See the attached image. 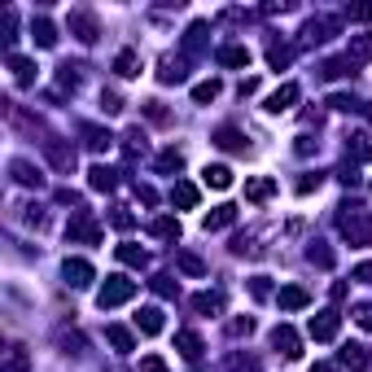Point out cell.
<instances>
[{
	"label": "cell",
	"mask_w": 372,
	"mask_h": 372,
	"mask_svg": "<svg viewBox=\"0 0 372 372\" xmlns=\"http://www.w3.org/2000/svg\"><path fill=\"white\" fill-rule=\"evenodd\" d=\"M184 75H188V70H184V61H180V57H167V61H163V70H158V79H163V84H184Z\"/></svg>",
	"instance_id": "484cf974"
},
{
	"label": "cell",
	"mask_w": 372,
	"mask_h": 372,
	"mask_svg": "<svg viewBox=\"0 0 372 372\" xmlns=\"http://www.w3.org/2000/svg\"><path fill=\"white\" fill-rule=\"evenodd\" d=\"M9 171H13V180H18V184H27V188H31V184H40V175H36V167H31V163H22V158H18V163H13Z\"/></svg>",
	"instance_id": "f546056e"
},
{
	"label": "cell",
	"mask_w": 372,
	"mask_h": 372,
	"mask_svg": "<svg viewBox=\"0 0 372 372\" xmlns=\"http://www.w3.org/2000/svg\"><path fill=\"white\" fill-rule=\"evenodd\" d=\"M232 223H237V206H215V210L202 219V228H206V232H219V228H232Z\"/></svg>",
	"instance_id": "8fae6325"
},
{
	"label": "cell",
	"mask_w": 372,
	"mask_h": 372,
	"mask_svg": "<svg viewBox=\"0 0 372 372\" xmlns=\"http://www.w3.org/2000/svg\"><path fill=\"white\" fill-rule=\"evenodd\" d=\"M337 329H342V315L337 311H320V315H311V325H306V333H311L315 342H333Z\"/></svg>",
	"instance_id": "3957f363"
},
{
	"label": "cell",
	"mask_w": 372,
	"mask_h": 372,
	"mask_svg": "<svg viewBox=\"0 0 372 372\" xmlns=\"http://www.w3.org/2000/svg\"><path fill=\"white\" fill-rule=\"evenodd\" d=\"M105 337H110V346H114V350H123V355L136 346V342H132V333H127L123 325H110V329H105Z\"/></svg>",
	"instance_id": "83f0119b"
},
{
	"label": "cell",
	"mask_w": 372,
	"mask_h": 372,
	"mask_svg": "<svg viewBox=\"0 0 372 372\" xmlns=\"http://www.w3.org/2000/svg\"><path fill=\"white\" fill-rule=\"evenodd\" d=\"M346 66H350L346 57H342V61H325V70H320V75H325V79H337V75H346Z\"/></svg>",
	"instance_id": "f6af8a7d"
},
{
	"label": "cell",
	"mask_w": 372,
	"mask_h": 372,
	"mask_svg": "<svg viewBox=\"0 0 372 372\" xmlns=\"http://www.w3.org/2000/svg\"><path fill=\"white\" fill-rule=\"evenodd\" d=\"M228 372H258V364H254V359H241V355H232V359H228Z\"/></svg>",
	"instance_id": "ee69618b"
},
{
	"label": "cell",
	"mask_w": 372,
	"mask_h": 372,
	"mask_svg": "<svg viewBox=\"0 0 372 372\" xmlns=\"http://www.w3.org/2000/svg\"><path fill=\"white\" fill-rule=\"evenodd\" d=\"M180 167H184V158L175 154V149H163V154H158V171L171 175V171H180Z\"/></svg>",
	"instance_id": "e575fe53"
},
{
	"label": "cell",
	"mask_w": 372,
	"mask_h": 372,
	"mask_svg": "<svg viewBox=\"0 0 372 372\" xmlns=\"http://www.w3.org/2000/svg\"><path fill=\"white\" fill-rule=\"evenodd\" d=\"M144 66H140V53H132V48H123V53L114 57V75H123V79H136Z\"/></svg>",
	"instance_id": "4fadbf2b"
},
{
	"label": "cell",
	"mask_w": 372,
	"mask_h": 372,
	"mask_svg": "<svg viewBox=\"0 0 372 372\" xmlns=\"http://www.w3.org/2000/svg\"><path fill=\"white\" fill-rule=\"evenodd\" d=\"M271 193H276V180H267V175H254V180H246V198H250V202H267Z\"/></svg>",
	"instance_id": "2e32d148"
},
{
	"label": "cell",
	"mask_w": 372,
	"mask_h": 372,
	"mask_svg": "<svg viewBox=\"0 0 372 372\" xmlns=\"http://www.w3.org/2000/svg\"><path fill=\"white\" fill-rule=\"evenodd\" d=\"M119 184V171L114 167H105V163H96L92 171H88V188H96V193H110Z\"/></svg>",
	"instance_id": "30bf717a"
},
{
	"label": "cell",
	"mask_w": 372,
	"mask_h": 372,
	"mask_svg": "<svg viewBox=\"0 0 372 372\" xmlns=\"http://www.w3.org/2000/svg\"><path fill=\"white\" fill-rule=\"evenodd\" d=\"M342 364H346V368H355V372H364V368H368L364 346H346V350H342Z\"/></svg>",
	"instance_id": "4dcf8cb0"
},
{
	"label": "cell",
	"mask_w": 372,
	"mask_h": 372,
	"mask_svg": "<svg viewBox=\"0 0 372 372\" xmlns=\"http://www.w3.org/2000/svg\"><path fill=\"white\" fill-rule=\"evenodd\" d=\"M202 180H206L210 188H232V171L223 167V163H215V167H206V171H202Z\"/></svg>",
	"instance_id": "44dd1931"
},
{
	"label": "cell",
	"mask_w": 372,
	"mask_h": 372,
	"mask_svg": "<svg viewBox=\"0 0 372 372\" xmlns=\"http://www.w3.org/2000/svg\"><path fill=\"white\" fill-rule=\"evenodd\" d=\"M154 289H158V294H163V298H171V294H175V285H171V276H154Z\"/></svg>",
	"instance_id": "bcb514c9"
},
{
	"label": "cell",
	"mask_w": 372,
	"mask_h": 372,
	"mask_svg": "<svg viewBox=\"0 0 372 372\" xmlns=\"http://www.w3.org/2000/svg\"><path fill=\"white\" fill-rule=\"evenodd\" d=\"M368 119H372V110H368Z\"/></svg>",
	"instance_id": "f5cc1de1"
},
{
	"label": "cell",
	"mask_w": 372,
	"mask_h": 372,
	"mask_svg": "<svg viewBox=\"0 0 372 372\" xmlns=\"http://www.w3.org/2000/svg\"><path fill=\"white\" fill-rule=\"evenodd\" d=\"M346 61H350V66H359V61H372V36H350Z\"/></svg>",
	"instance_id": "5bb4252c"
},
{
	"label": "cell",
	"mask_w": 372,
	"mask_h": 372,
	"mask_svg": "<svg viewBox=\"0 0 372 372\" xmlns=\"http://www.w3.org/2000/svg\"><path fill=\"white\" fill-rule=\"evenodd\" d=\"M355 281H372V263H359V267H355Z\"/></svg>",
	"instance_id": "681fc988"
},
{
	"label": "cell",
	"mask_w": 372,
	"mask_h": 372,
	"mask_svg": "<svg viewBox=\"0 0 372 372\" xmlns=\"http://www.w3.org/2000/svg\"><path fill=\"white\" fill-rule=\"evenodd\" d=\"M311 372H337V368H333V364H315Z\"/></svg>",
	"instance_id": "816d5d0a"
},
{
	"label": "cell",
	"mask_w": 372,
	"mask_h": 372,
	"mask_svg": "<svg viewBox=\"0 0 372 372\" xmlns=\"http://www.w3.org/2000/svg\"><path fill=\"white\" fill-rule=\"evenodd\" d=\"M342 237L350 241V246H372V215H368V210H350V215H342Z\"/></svg>",
	"instance_id": "7a4b0ae2"
},
{
	"label": "cell",
	"mask_w": 372,
	"mask_h": 372,
	"mask_svg": "<svg viewBox=\"0 0 372 372\" xmlns=\"http://www.w3.org/2000/svg\"><path fill=\"white\" fill-rule=\"evenodd\" d=\"M70 31H75V36L84 40V44H92V40H96V22L88 18V13H70Z\"/></svg>",
	"instance_id": "cb8c5ba5"
},
{
	"label": "cell",
	"mask_w": 372,
	"mask_h": 372,
	"mask_svg": "<svg viewBox=\"0 0 372 372\" xmlns=\"http://www.w3.org/2000/svg\"><path fill=\"white\" fill-rule=\"evenodd\" d=\"M346 154H350V158H359V163H372V136H368V132L346 136Z\"/></svg>",
	"instance_id": "9a60e30c"
},
{
	"label": "cell",
	"mask_w": 372,
	"mask_h": 372,
	"mask_svg": "<svg viewBox=\"0 0 372 372\" xmlns=\"http://www.w3.org/2000/svg\"><path fill=\"white\" fill-rule=\"evenodd\" d=\"M294 101H298V84H281L276 92L267 96V114H285V110H294Z\"/></svg>",
	"instance_id": "ba28073f"
},
{
	"label": "cell",
	"mask_w": 372,
	"mask_h": 372,
	"mask_svg": "<svg viewBox=\"0 0 372 372\" xmlns=\"http://www.w3.org/2000/svg\"><path fill=\"white\" fill-rule=\"evenodd\" d=\"M31 36H36L40 48H53L57 44V31H53V22H48V18H31Z\"/></svg>",
	"instance_id": "d6986e66"
},
{
	"label": "cell",
	"mask_w": 372,
	"mask_h": 372,
	"mask_svg": "<svg viewBox=\"0 0 372 372\" xmlns=\"http://www.w3.org/2000/svg\"><path fill=\"white\" fill-rule=\"evenodd\" d=\"M5 372H27V364H22V359H13V364H9Z\"/></svg>",
	"instance_id": "f907efd6"
},
{
	"label": "cell",
	"mask_w": 372,
	"mask_h": 372,
	"mask_svg": "<svg viewBox=\"0 0 372 372\" xmlns=\"http://www.w3.org/2000/svg\"><path fill=\"white\" fill-rule=\"evenodd\" d=\"M350 18H355V22H368V18H372V5H355Z\"/></svg>",
	"instance_id": "c3c4849f"
},
{
	"label": "cell",
	"mask_w": 372,
	"mask_h": 372,
	"mask_svg": "<svg viewBox=\"0 0 372 372\" xmlns=\"http://www.w3.org/2000/svg\"><path fill=\"white\" fill-rule=\"evenodd\" d=\"M171 202H175V206H184V210H193V206H198V188H193L188 180H175V188H171Z\"/></svg>",
	"instance_id": "7402d4cb"
},
{
	"label": "cell",
	"mask_w": 372,
	"mask_h": 372,
	"mask_svg": "<svg viewBox=\"0 0 372 372\" xmlns=\"http://www.w3.org/2000/svg\"><path fill=\"white\" fill-rule=\"evenodd\" d=\"M219 66H250V48H241V44H228V48H219Z\"/></svg>",
	"instance_id": "ac0fdd59"
},
{
	"label": "cell",
	"mask_w": 372,
	"mask_h": 372,
	"mask_svg": "<svg viewBox=\"0 0 372 372\" xmlns=\"http://www.w3.org/2000/svg\"><path fill=\"white\" fill-rule=\"evenodd\" d=\"M175 346H180V355H184V359H198V355H202V337L198 333H175Z\"/></svg>",
	"instance_id": "d4e9b609"
},
{
	"label": "cell",
	"mask_w": 372,
	"mask_h": 372,
	"mask_svg": "<svg viewBox=\"0 0 372 372\" xmlns=\"http://www.w3.org/2000/svg\"><path fill=\"white\" fill-rule=\"evenodd\" d=\"M250 294H254L258 302H263V298H271V285H267V276H254V281H250Z\"/></svg>",
	"instance_id": "60d3db41"
},
{
	"label": "cell",
	"mask_w": 372,
	"mask_h": 372,
	"mask_svg": "<svg viewBox=\"0 0 372 372\" xmlns=\"http://www.w3.org/2000/svg\"><path fill=\"white\" fill-rule=\"evenodd\" d=\"M149 232H154L158 241H180V223H175L171 215H163V219H154V223H149Z\"/></svg>",
	"instance_id": "603a6c76"
},
{
	"label": "cell",
	"mask_w": 372,
	"mask_h": 372,
	"mask_svg": "<svg viewBox=\"0 0 372 372\" xmlns=\"http://www.w3.org/2000/svg\"><path fill=\"white\" fill-rule=\"evenodd\" d=\"M320 180H325V175H320V171H311V175H302V180H298V193H302V198H306V193H311V188H320Z\"/></svg>",
	"instance_id": "7bdbcfd3"
},
{
	"label": "cell",
	"mask_w": 372,
	"mask_h": 372,
	"mask_svg": "<svg viewBox=\"0 0 372 372\" xmlns=\"http://www.w3.org/2000/svg\"><path fill=\"white\" fill-rule=\"evenodd\" d=\"M267 61H271V70H285L289 61H294V53H289L285 44H271V48H267Z\"/></svg>",
	"instance_id": "1f68e13d"
},
{
	"label": "cell",
	"mask_w": 372,
	"mask_h": 372,
	"mask_svg": "<svg viewBox=\"0 0 372 372\" xmlns=\"http://www.w3.org/2000/svg\"><path fill=\"white\" fill-rule=\"evenodd\" d=\"M136 329H140L144 337H158V333H163V311H158V306H140Z\"/></svg>",
	"instance_id": "7c38bea8"
},
{
	"label": "cell",
	"mask_w": 372,
	"mask_h": 372,
	"mask_svg": "<svg viewBox=\"0 0 372 372\" xmlns=\"http://www.w3.org/2000/svg\"><path fill=\"white\" fill-rule=\"evenodd\" d=\"M136 198H140L144 206H154V202H158V193H154L149 184H136Z\"/></svg>",
	"instance_id": "7dc6e473"
},
{
	"label": "cell",
	"mask_w": 372,
	"mask_h": 372,
	"mask_svg": "<svg viewBox=\"0 0 372 372\" xmlns=\"http://www.w3.org/2000/svg\"><path fill=\"white\" fill-rule=\"evenodd\" d=\"M44 154H48V163H53L57 171H75V149L66 140H44Z\"/></svg>",
	"instance_id": "52a82bcc"
},
{
	"label": "cell",
	"mask_w": 372,
	"mask_h": 372,
	"mask_svg": "<svg viewBox=\"0 0 372 372\" xmlns=\"http://www.w3.org/2000/svg\"><path fill=\"white\" fill-rule=\"evenodd\" d=\"M61 271H66V285H75V289H88L92 276H96L88 258H66V263H61Z\"/></svg>",
	"instance_id": "8992f818"
},
{
	"label": "cell",
	"mask_w": 372,
	"mask_h": 372,
	"mask_svg": "<svg viewBox=\"0 0 372 372\" xmlns=\"http://www.w3.org/2000/svg\"><path fill=\"white\" fill-rule=\"evenodd\" d=\"M9 70H13V79L27 88V84H36V61H27V57H18V53H9Z\"/></svg>",
	"instance_id": "e0dca14e"
},
{
	"label": "cell",
	"mask_w": 372,
	"mask_h": 372,
	"mask_svg": "<svg viewBox=\"0 0 372 372\" xmlns=\"http://www.w3.org/2000/svg\"><path fill=\"white\" fill-rule=\"evenodd\" d=\"M136 372H171V368H167L163 355H144V359L136 364Z\"/></svg>",
	"instance_id": "d590c367"
},
{
	"label": "cell",
	"mask_w": 372,
	"mask_h": 372,
	"mask_svg": "<svg viewBox=\"0 0 372 372\" xmlns=\"http://www.w3.org/2000/svg\"><path fill=\"white\" fill-rule=\"evenodd\" d=\"M215 96H219V79H206V84H198V88H193V101H198V105L215 101Z\"/></svg>",
	"instance_id": "d6a6232c"
},
{
	"label": "cell",
	"mask_w": 372,
	"mask_h": 372,
	"mask_svg": "<svg viewBox=\"0 0 372 372\" xmlns=\"http://www.w3.org/2000/svg\"><path fill=\"white\" fill-rule=\"evenodd\" d=\"M132 298H136V281H127V276H105V285L96 289V306L101 311H114V306L132 302Z\"/></svg>",
	"instance_id": "6da1fadb"
},
{
	"label": "cell",
	"mask_w": 372,
	"mask_h": 372,
	"mask_svg": "<svg viewBox=\"0 0 372 372\" xmlns=\"http://www.w3.org/2000/svg\"><path fill=\"white\" fill-rule=\"evenodd\" d=\"M114 254H119V263H127V267H144V263H149V254H144L140 246H132V241H123Z\"/></svg>",
	"instance_id": "ffe728a7"
},
{
	"label": "cell",
	"mask_w": 372,
	"mask_h": 372,
	"mask_svg": "<svg viewBox=\"0 0 372 372\" xmlns=\"http://www.w3.org/2000/svg\"><path fill=\"white\" fill-rule=\"evenodd\" d=\"M276 302H281V311H302V306H311V294L302 285H285L276 294Z\"/></svg>",
	"instance_id": "9c48e42d"
},
{
	"label": "cell",
	"mask_w": 372,
	"mask_h": 372,
	"mask_svg": "<svg viewBox=\"0 0 372 372\" xmlns=\"http://www.w3.org/2000/svg\"><path fill=\"white\" fill-rule=\"evenodd\" d=\"M271 346H276L285 359H298V355H302V337L289 325H281V329H271Z\"/></svg>",
	"instance_id": "5b68a950"
},
{
	"label": "cell",
	"mask_w": 372,
	"mask_h": 372,
	"mask_svg": "<svg viewBox=\"0 0 372 372\" xmlns=\"http://www.w3.org/2000/svg\"><path fill=\"white\" fill-rule=\"evenodd\" d=\"M84 144H88V149H96V154H101V149H110V144H114V136L88 123V127H84Z\"/></svg>",
	"instance_id": "4316f807"
},
{
	"label": "cell",
	"mask_w": 372,
	"mask_h": 372,
	"mask_svg": "<svg viewBox=\"0 0 372 372\" xmlns=\"http://www.w3.org/2000/svg\"><path fill=\"white\" fill-rule=\"evenodd\" d=\"M110 223H114V228H119V232H127V228H132V223H136V219H132V215H127V210H123V206H114V210H110Z\"/></svg>",
	"instance_id": "74e56055"
},
{
	"label": "cell",
	"mask_w": 372,
	"mask_h": 372,
	"mask_svg": "<svg viewBox=\"0 0 372 372\" xmlns=\"http://www.w3.org/2000/svg\"><path fill=\"white\" fill-rule=\"evenodd\" d=\"M355 325H359L364 333H372V306L364 302V306H355Z\"/></svg>",
	"instance_id": "f35d334b"
},
{
	"label": "cell",
	"mask_w": 372,
	"mask_h": 372,
	"mask_svg": "<svg viewBox=\"0 0 372 372\" xmlns=\"http://www.w3.org/2000/svg\"><path fill=\"white\" fill-rule=\"evenodd\" d=\"M215 144H219V149H237V154H246V140H241L232 127H219V132H215Z\"/></svg>",
	"instance_id": "f1b7e54d"
},
{
	"label": "cell",
	"mask_w": 372,
	"mask_h": 372,
	"mask_svg": "<svg viewBox=\"0 0 372 372\" xmlns=\"http://www.w3.org/2000/svg\"><path fill=\"white\" fill-rule=\"evenodd\" d=\"M329 105H333V110H359V101H355V96H346V92H333Z\"/></svg>",
	"instance_id": "ab89813d"
},
{
	"label": "cell",
	"mask_w": 372,
	"mask_h": 372,
	"mask_svg": "<svg viewBox=\"0 0 372 372\" xmlns=\"http://www.w3.org/2000/svg\"><path fill=\"white\" fill-rule=\"evenodd\" d=\"M101 110H105V114H119V110H123L119 92H101Z\"/></svg>",
	"instance_id": "b9f144b4"
},
{
	"label": "cell",
	"mask_w": 372,
	"mask_h": 372,
	"mask_svg": "<svg viewBox=\"0 0 372 372\" xmlns=\"http://www.w3.org/2000/svg\"><path fill=\"white\" fill-rule=\"evenodd\" d=\"M66 237H70V241H88V246H92V241H101V228H96V219L88 215V210H79V215L70 219Z\"/></svg>",
	"instance_id": "277c9868"
},
{
	"label": "cell",
	"mask_w": 372,
	"mask_h": 372,
	"mask_svg": "<svg viewBox=\"0 0 372 372\" xmlns=\"http://www.w3.org/2000/svg\"><path fill=\"white\" fill-rule=\"evenodd\" d=\"M193 306H198V311L219 315V311H223V298H219V294H198V298H193Z\"/></svg>",
	"instance_id": "836d02e7"
},
{
	"label": "cell",
	"mask_w": 372,
	"mask_h": 372,
	"mask_svg": "<svg viewBox=\"0 0 372 372\" xmlns=\"http://www.w3.org/2000/svg\"><path fill=\"white\" fill-rule=\"evenodd\" d=\"M180 267L188 271V276H202V271H206V263H202V258H198V254H188V250L180 254Z\"/></svg>",
	"instance_id": "8d00e7d4"
}]
</instances>
